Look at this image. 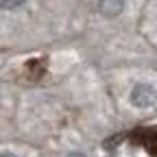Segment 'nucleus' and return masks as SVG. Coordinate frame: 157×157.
<instances>
[{
    "label": "nucleus",
    "instance_id": "obj_3",
    "mask_svg": "<svg viewBox=\"0 0 157 157\" xmlns=\"http://www.w3.org/2000/svg\"><path fill=\"white\" fill-rule=\"evenodd\" d=\"M26 2V0H0V7H2V9H15V7H20V5H24Z\"/></svg>",
    "mask_w": 157,
    "mask_h": 157
},
{
    "label": "nucleus",
    "instance_id": "obj_1",
    "mask_svg": "<svg viewBox=\"0 0 157 157\" xmlns=\"http://www.w3.org/2000/svg\"><path fill=\"white\" fill-rule=\"evenodd\" d=\"M129 101H131L133 107L144 109V107H151V105L157 101V92H155V87L148 85V83H137V85L131 90V94H129Z\"/></svg>",
    "mask_w": 157,
    "mask_h": 157
},
{
    "label": "nucleus",
    "instance_id": "obj_5",
    "mask_svg": "<svg viewBox=\"0 0 157 157\" xmlns=\"http://www.w3.org/2000/svg\"><path fill=\"white\" fill-rule=\"evenodd\" d=\"M0 157H15V155H13V153H2Z\"/></svg>",
    "mask_w": 157,
    "mask_h": 157
},
{
    "label": "nucleus",
    "instance_id": "obj_2",
    "mask_svg": "<svg viewBox=\"0 0 157 157\" xmlns=\"http://www.w3.org/2000/svg\"><path fill=\"white\" fill-rule=\"evenodd\" d=\"M124 0H98V13L105 17H118L124 11Z\"/></svg>",
    "mask_w": 157,
    "mask_h": 157
},
{
    "label": "nucleus",
    "instance_id": "obj_4",
    "mask_svg": "<svg viewBox=\"0 0 157 157\" xmlns=\"http://www.w3.org/2000/svg\"><path fill=\"white\" fill-rule=\"evenodd\" d=\"M68 157H85V155H83V153H70Z\"/></svg>",
    "mask_w": 157,
    "mask_h": 157
}]
</instances>
